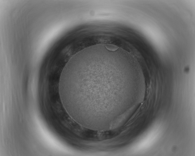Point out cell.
<instances>
[{"label":"cell","mask_w":195,"mask_h":156,"mask_svg":"<svg viewBox=\"0 0 195 156\" xmlns=\"http://www.w3.org/2000/svg\"><path fill=\"white\" fill-rule=\"evenodd\" d=\"M122 63L116 52L101 45L86 48L69 59L62 72L59 90L71 118L108 117L116 69Z\"/></svg>","instance_id":"6da1fadb"}]
</instances>
